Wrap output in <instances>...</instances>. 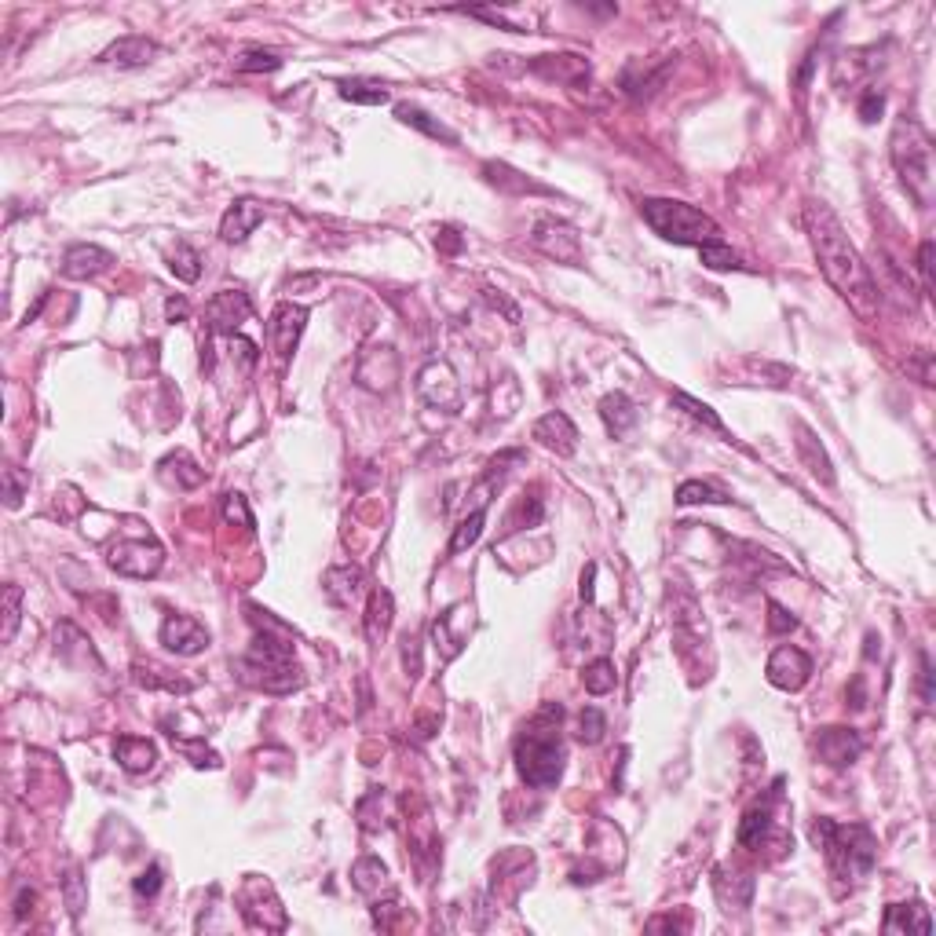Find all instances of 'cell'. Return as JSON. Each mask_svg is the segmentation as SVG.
Returning <instances> with one entry per match:
<instances>
[{"instance_id": "1", "label": "cell", "mask_w": 936, "mask_h": 936, "mask_svg": "<svg viewBox=\"0 0 936 936\" xmlns=\"http://www.w3.org/2000/svg\"><path fill=\"white\" fill-rule=\"evenodd\" d=\"M805 231H809V242H812V249H816L823 278L838 289L841 300H849V308L856 311L860 319L871 322L874 315H878L882 293H878V282H874L871 267L863 264V256L856 253V245L849 242L841 220L830 213V205H823V202L805 205Z\"/></svg>"}, {"instance_id": "2", "label": "cell", "mask_w": 936, "mask_h": 936, "mask_svg": "<svg viewBox=\"0 0 936 936\" xmlns=\"http://www.w3.org/2000/svg\"><path fill=\"white\" fill-rule=\"evenodd\" d=\"M249 618L256 626V637L242 659H238V677L249 688L267 695H293L304 684L297 662H293V629L278 622L271 611H260L249 604Z\"/></svg>"}, {"instance_id": "3", "label": "cell", "mask_w": 936, "mask_h": 936, "mask_svg": "<svg viewBox=\"0 0 936 936\" xmlns=\"http://www.w3.org/2000/svg\"><path fill=\"white\" fill-rule=\"evenodd\" d=\"M560 721H564V706L545 702L516 739V772L531 790H553L564 779L567 750Z\"/></svg>"}, {"instance_id": "4", "label": "cell", "mask_w": 936, "mask_h": 936, "mask_svg": "<svg viewBox=\"0 0 936 936\" xmlns=\"http://www.w3.org/2000/svg\"><path fill=\"white\" fill-rule=\"evenodd\" d=\"M812 841H816L827 867L838 882H863L878 863V841L871 827L863 823H834V819H816L812 823Z\"/></svg>"}, {"instance_id": "5", "label": "cell", "mask_w": 936, "mask_h": 936, "mask_svg": "<svg viewBox=\"0 0 936 936\" xmlns=\"http://www.w3.org/2000/svg\"><path fill=\"white\" fill-rule=\"evenodd\" d=\"M889 158H893V169L904 183V191L915 198L918 209H929L933 205V136L926 132L922 121L915 117H896L893 136H889Z\"/></svg>"}, {"instance_id": "6", "label": "cell", "mask_w": 936, "mask_h": 936, "mask_svg": "<svg viewBox=\"0 0 936 936\" xmlns=\"http://www.w3.org/2000/svg\"><path fill=\"white\" fill-rule=\"evenodd\" d=\"M640 216L648 220L651 231L673 245H695V249H702L706 242L721 238V227H717L713 216H706L702 209H695L688 202H677V198H644L640 202Z\"/></svg>"}, {"instance_id": "7", "label": "cell", "mask_w": 936, "mask_h": 936, "mask_svg": "<svg viewBox=\"0 0 936 936\" xmlns=\"http://www.w3.org/2000/svg\"><path fill=\"white\" fill-rule=\"evenodd\" d=\"M238 911H242L245 926H253V929L282 933V929L289 926L286 907H282V900L275 896V885L264 882V878H256V874L245 878L242 893H238Z\"/></svg>"}, {"instance_id": "8", "label": "cell", "mask_w": 936, "mask_h": 936, "mask_svg": "<svg viewBox=\"0 0 936 936\" xmlns=\"http://www.w3.org/2000/svg\"><path fill=\"white\" fill-rule=\"evenodd\" d=\"M417 395H421V403H425L428 410H439V414H458L461 403H465L458 373L439 359L425 362V366L417 370Z\"/></svg>"}, {"instance_id": "9", "label": "cell", "mask_w": 936, "mask_h": 936, "mask_svg": "<svg viewBox=\"0 0 936 936\" xmlns=\"http://www.w3.org/2000/svg\"><path fill=\"white\" fill-rule=\"evenodd\" d=\"M107 564L125 578H154L165 564V549L154 538H121L110 545Z\"/></svg>"}, {"instance_id": "10", "label": "cell", "mask_w": 936, "mask_h": 936, "mask_svg": "<svg viewBox=\"0 0 936 936\" xmlns=\"http://www.w3.org/2000/svg\"><path fill=\"white\" fill-rule=\"evenodd\" d=\"M531 245L542 256L556 260V264H571V267L582 264V234L571 224H564V220H553V216L538 220L531 231Z\"/></svg>"}, {"instance_id": "11", "label": "cell", "mask_w": 936, "mask_h": 936, "mask_svg": "<svg viewBox=\"0 0 936 936\" xmlns=\"http://www.w3.org/2000/svg\"><path fill=\"white\" fill-rule=\"evenodd\" d=\"M304 322H308V308H300V304H289V300H282L275 311H271V319H267V351L275 355L278 366H286L289 355H293V348H297L300 333H304Z\"/></svg>"}, {"instance_id": "12", "label": "cell", "mask_w": 936, "mask_h": 936, "mask_svg": "<svg viewBox=\"0 0 936 936\" xmlns=\"http://www.w3.org/2000/svg\"><path fill=\"white\" fill-rule=\"evenodd\" d=\"M205 319L213 337H238L245 322L253 319V300L242 289H220L209 304H205Z\"/></svg>"}, {"instance_id": "13", "label": "cell", "mask_w": 936, "mask_h": 936, "mask_svg": "<svg viewBox=\"0 0 936 936\" xmlns=\"http://www.w3.org/2000/svg\"><path fill=\"white\" fill-rule=\"evenodd\" d=\"M765 677L772 688L779 692H801L812 677V659L794 644H783V648L772 651V659L765 666Z\"/></svg>"}, {"instance_id": "14", "label": "cell", "mask_w": 936, "mask_h": 936, "mask_svg": "<svg viewBox=\"0 0 936 936\" xmlns=\"http://www.w3.org/2000/svg\"><path fill=\"white\" fill-rule=\"evenodd\" d=\"M355 381L366 388V392H392L395 381H399V355H395L388 344H373L359 355V366H355Z\"/></svg>"}, {"instance_id": "15", "label": "cell", "mask_w": 936, "mask_h": 936, "mask_svg": "<svg viewBox=\"0 0 936 936\" xmlns=\"http://www.w3.org/2000/svg\"><path fill=\"white\" fill-rule=\"evenodd\" d=\"M161 648L180 655V659H194L209 648V629L191 615H169L161 622Z\"/></svg>"}, {"instance_id": "16", "label": "cell", "mask_w": 936, "mask_h": 936, "mask_svg": "<svg viewBox=\"0 0 936 936\" xmlns=\"http://www.w3.org/2000/svg\"><path fill=\"white\" fill-rule=\"evenodd\" d=\"M490 893H494V900H501V893H505V885L512 882V889H516V896L531 885V874H534V856L527 849H512V852H501V856H494V863H490Z\"/></svg>"}, {"instance_id": "17", "label": "cell", "mask_w": 936, "mask_h": 936, "mask_svg": "<svg viewBox=\"0 0 936 936\" xmlns=\"http://www.w3.org/2000/svg\"><path fill=\"white\" fill-rule=\"evenodd\" d=\"M816 754L830 768H849L863 754V739L856 728H823L816 735Z\"/></svg>"}, {"instance_id": "18", "label": "cell", "mask_w": 936, "mask_h": 936, "mask_svg": "<svg viewBox=\"0 0 936 936\" xmlns=\"http://www.w3.org/2000/svg\"><path fill=\"white\" fill-rule=\"evenodd\" d=\"M531 436L538 439L545 450L560 454V458H571V454L578 450V428L564 410H553V414L538 417L534 428H531Z\"/></svg>"}, {"instance_id": "19", "label": "cell", "mask_w": 936, "mask_h": 936, "mask_svg": "<svg viewBox=\"0 0 936 936\" xmlns=\"http://www.w3.org/2000/svg\"><path fill=\"white\" fill-rule=\"evenodd\" d=\"M534 74H542L545 81H560V85H571V88H585L589 85V74H593V66H589V59L585 55H538L531 63Z\"/></svg>"}, {"instance_id": "20", "label": "cell", "mask_w": 936, "mask_h": 936, "mask_svg": "<svg viewBox=\"0 0 936 936\" xmlns=\"http://www.w3.org/2000/svg\"><path fill=\"white\" fill-rule=\"evenodd\" d=\"M110 267H114V253L103 249V245L77 242L63 253V275L74 278V282H88V278L103 275Z\"/></svg>"}, {"instance_id": "21", "label": "cell", "mask_w": 936, "mask_h": 936, "mask_svg": "<svg viewBox=\"0 0 936 936\" xmlns=\"http://www.w3.org/2000/svg\"><path fill=\"white\" fill-rule=\"evenodd\" d=\"M260 224H264V205L256 202V198H234V202L227 205L224 220H220V238L238 245Z\"/></svg>"}, {"instance_id": "22", "label": "cell", "mask_w": 936, "mask_h": 936, "mask_svg": "<svg viewBox=\"0 0 936 936\" xmlns=\"http://www.w3.org/2000/svg\"><path fill=\"white\" fill-rule=\"evenodd\" d=\"M794 447H798V458L801 465L809 468V476L819 479V483H827V487H834V465H830L827 450H823V443L816 439V432H812L805 421H794Z\"/></svg>"}, {"instance_id": "23", "label": "cell", "mask_w": 936, "mask_h": 936, "mask_svg": "<svg viewBox=\"0 0 936 936\" xmlns=\"http://www.w3.org/2000/svg\"><path fill=\"white\" fill-rule=\"evenodd\" d=\"M158 55V44L150 37H139V33H128V37H117L114 44H107V52L99 55V63L121 66V70H132V66H147L154 63Z\"/></svg>"}, {"instance_id": "24", "label": "cell", "mask_w": 936, "mask_h": 936, "mask_svg": "<svg viewBox=\"0 0 936 936\" xmlns=\"http://www.w3.org/2000/svg\"><path fill=\"white\" fill-rule=\"evenodd\" d=\"M114 757L128 776H147L150 768L158 765V746L143 735H121L114 743Z\"/></svg>"}, {"instance_id": "25", "label": "cell", "mask_w": 936, "mask_h": 936, "mask_svg": "<svg viewBox=\"0 0 936 936\" xmlns=\"http://www.w3.org/2000/svg\"><path fill=\"white\" fill-rule=\"evenodd\" d=\"M392 622H395V600H392L388 589L377 585V589L370 593V600H366V615H362V629H366V640H370L373 648L384 644Z\"/></svg>"}, {"instance_id": "26", "label": "cell", "mask_w": 936, "mask_h": 936, "mask_svg": "<svg viewBox=\"0 0 936 936\" xmlns=\"http://www.w3.org/2000/svg\"><path fill=\"white\" fill-rule=\"evenodd\" d=\"M600 417H604L607 432H611L615 439L629 436V432L637 428V421H640L633 399H629V395H622V392H611V395H604V399H600Z\"/></svg>"}, {"instance_id": "27", "label": "cell", "mask_w": 936, "mask_h": 936, "mask_svg": "<svg viewBox=\"0 0 936 936\" xmlns=\"http://www.w3.org/2000/svg\"><path fill=\"white\" fill-rule=\"evenodd\" d=\"M322 589H326V596H330L337 607L355 604V600H359V593H362V571L355 564L330 567V571H326V578H322Z\"/></svg>"}, {"instance_id": "28", "label": "cell", "mask_w": 936, "mask_h": 936, "mask_svg": "<svg viewBox=\"0 0 936 936\" xmlns=\"http://www.w3.org/2000/svg\"><path fill=\"white\" fill-rule=\"evenodd\" d=\"M779 787H783V783H776L772 801L779 798ZM772 801H757L754 809H746V816L739 819V845H743V849H757V845L765 841L768 830H772Z\"/></svg>"}, {"instance_id": "29", "label": "cell", "mask_w": 936, "mask_h": 936, "mask_svg": "<svg viewBox=\"0 0 936 936\" xmlns=\"http://www.w3.org/2000/svg\"><path fill=\"white\" fill-rule=\"evenodd\" d=\"M483 176H487V183H494V187L505 194H549V187L527 180L523 172H516L512 165H505V161H487V165H483Z\"/></svg>"}, {"instance_id": "30", "label": "cell", "mask_w": 936, "mask_h": 936, "mask_svg": "<svg viewBox=\"0 0 936 936\" xmlns=\"http://www.w3.org/2000/svg\"><path fill=\"white\" fill-rule=\"evenodd\" d=\"M889 933H933V918L922 904H893L882 922Z\"/></svg>"}, {"instance_id": "31", "label": "cell", "mask_w": 936, "mask_h": 936, "mask_svg": "<svg viewBox=\"0 0 936 936\" xmlns=\"http://www.w3.org/2000/svg\"><path fill=\"white\" fill-rule=\"evenodd\" d=\"M395 117L403 121V125H410V128H417V132H425L428 139H443V143H458V132L454 128H447L439 117H432L428 110H421V107H414V103H399L395 107Z\"/></svg>"}, {"instance_id": "32", "label": "cell", "mask_w": 936, "mask_h": 936, "mask_svg": "<svg viewBox=\"0 0 936 936\" xmlns=\"http://www.w3.org/2000/svg\"><path fill=\"white\" fill-rule=\"evenodd\" d=\"M337 88H341V99L359 103V107H381V103L392 99L388 85L370 81V77H344V81H337Z\"/></svg>"}, {"instance_id": "33", "label": "cell", "mask_w": 936, "mask_h": 936, "mask_svg": "<svg viewBox=\"0 0 936 936\" xmlns=\"http://www.w3.org/2000/svg\"><path fill=\"white\" fill-rule=\"evenodd\" d=\"M351 885H355V893H362V896H377L381 889L392 885V878H388V867H384L377 856H362V860L351 867Z\"/></svg>"}, {"instance_id": "34", "label": "cell", "mask_w": 936, "mask_h": 936, "mask_svg": "<svg viewBox=\"0 0 936 936\" xmlns=\"http://www.w3.org/2000/svg\"><path fill=\"white\" fill-rule=\"evenodd\" d=\"M454 618H458V604L447 607V611L432 622V640H436V648L443 651V659H458L468 640V633H458V629H454Z\"/></svg>"}, {"instance_id": "35", "label": "cell", "mask_w": 936, "mask_h": 936, "mask_svg": "<svg viewBox=\"0 0 936 936\" xmlns=\"http://www.w3.org/2000/svg\"><path fill=\"white\" fill-rule=\"evenodd\" d=\"M132 677H136V684H143V688H165V692H191L194 684L191 681H180V677H172L169 670H161V666H154V662H136L132 666Z\"/></svg>"}, {"instance_id": "36", "label": "cell", "mask_w": 936, "mask_h": 936, "mask_svg": "<svg viewBox=\"0 0 936 936\" xmlns=\"http://www.w3.org/2000/svg\"><path fill=\"white\" fill-rule=\"evenodd\" d=\"M169 271L180 282H198L202 278V256H198V249H191L187 242H176V249L169 253Z\"/></svg>"}, {"instance_id": "37", "label": "cell", "mask_w": 936, "mask_h": 936, "mask_svg": "<svg viewBox=\"0 0 936 936\" xmlns=\"http://www.w3.org/2000/svg\"><path fill=\"white\" fill-rule=\"evenodd\" d=\"M582 684H585V692H589V695H607V692H615V684H618L615 662H611V659L589 662V666H585V673H582Z\"/></svg>"}, {"instance_id": "38", "label": "cell", "mask_w": 936, "mask_h": 936, "mask_svg": "<svg viewBox=\"0 0 936 936\" xmlns=\"http://www.w3.org/2000/svg\"><path fill=\"white\" fill-rule=\"evenodd\" d=\"M732 498H724L721 490L702 483V479H688L677 487V505H728Z\"/></svg>"}, {"instance_id": "39", "label": "cell", "mask_w": 936, "mask_h": 936, "mask_svg": "<svg viewBox=\"0 0 936 936\" xmlns=\"http://www.w3.org/2000/svg\"><path fill=\"white\" fill-rule=\"evenodd\" d=\"M699 256H702V264L710 267V271H739V267H743L739 253H735V249L724 242V238H717V242H706L699 249Z\"/></svg>"}, {"instance_id": "40", "label": "cell", "mask_w": 936, "mask_h": 936, "mask_svg": "<svg viewBox=\"0 0 936 936\" xmlns=\"http://www.w3.org/2000/svg\"><path fill=\"white\" fill-rule=\"evenodd\" d=\"M483 523H487V505H479L472 516H465V520L458 523V531L450 538V553H465L468 545H476L479 534H483Z\"/></svg>"}, {"instance_id": "41", "label": "cell", "mask_w": 936, "mask_h": 936, "mask_svg": "<svg viewBox=\"0 0 936 936\" xmlns=\"http://www.w3.org/2000/svg\"><path fill=\"white\" fill-rule=\"evenodd\" d=\"M278 66H282V59L271 48H245L238 55V63H234V70H242V74H275Z\"/></svg>"}, {"instance_id": "42", "label": "cell", "mask_w": 936, "mask_h": 936, "mask_svg": "<svg viewBox=\"0 0 936 936\" xmlns=\"http://www.w3.org/2000/svg\"><path fill=\"white\" fill-rule=\"evenodd\" d=\"M165 461H169V465H176V472H161V476H172L180 490H194V487H198V483L205 479V472L198 468V461H194L191 454H183V450L169 454Z\"/></svg>"}, {"instance_id": "43", "label": "cell", "mask_w": 936, "mask_h": 936, "mask_svg": "<svg viewBox=\"0 0 936 936\" xmlns=\"http://www.w3.org/2000/svg\"><path fill=\"white\" fill-rule=\"evenodd\" d=\"M19 622H22V585L8 582V585H4V633H0V640H4V644H11V640H15V633H19Z\"/></svg>"}, {"instance_id": "44", "label": "cell", "mask_w": 936, "mask_h": 936, "mask_svg": "<svg viewBox=\"0 0 936 936\" xmlns=\"http://www.w3.org/2000/svg\"><path fill=\"white\" fill-rule=\"evenodd\" d=\"M673 406H681L684 414L695 417V421H702V425L710 428V432H724V421L717 414H713L710 406L702 403V399H695V395L688 392H673Z\"/></svg>"}, {"instance_id": "45", "label": "cell", "mask_w": 936, "mask_h": 936, "mask_svg": "<svg viewBox=\"0 0 936 936\" xmlns=\"http://www.w3.org/2000/svg\"><path fill=\"white\" fill-rule=\"evenodd\" d=\"M63 900L66 907H70V915H81L88 904V885H85V874H81V867H70L63 878Z\"/></svg>"}, {"instance_id": "46", "label": "cell", "mask_w": 936, "mask_h": 936, "mask_svg": "<svg viewBox=\"0 0 936 936\" xmlns=\"http://www.w3.org/2000/svg\"><path fill=\"white\" fill-rule=\"evenodd\" d=\"M169 735H172V732H169ZM172 746H176V750H180L183 757H191V765H194V768H220V754H213V750H209V746H205L202 739L194 743V739H180V735H172Z\"/></svg>"}, {"instance_id": "47", "label": "cell", "mask_w": 936, "mask_h": 936, "mask_svg": "<svg viewBox=\"0 0 936 936\" xmlns=\"http://www.w3.org/2000/svg\"><path fill=\"white\" fill-rule=\"evenodd\" d=\"M607 732V717L596 706H585L582 717H578V739H582L585 746H596L600 739H604Z\"/></svg>"}, {"instance_id": "48", "label": "cell", "mask_w": 936, "mask_h": 936, "mask_svg": "<svg viewBox=\"0 0 936 936\" xmlns=\"http://www.w3.org/2000/svg\"><path fill=\"white\" fill-rule=\"evenodd\" d=\"M26 490H30V476L19 472L15 465L4 468V498H8V509H19L22 498H26Z\"/></svg>"}, {"instance_id": "49", "label": "cell", "mask_w": 936, "mask_h": 936, "mask_svg": "<svg viewBox=\"0 0 936 936\" xmlns=\"http://www.w3.org/2000/svg\"><path fill=\"white\" fill-rule=\"evenodd\" d=\"M224 520L227 523H238V527H245V531H253L256 527V520H253V512H249V505H245V498L242 494H224Z\"/></svg>"}, {"instance_id": "50", "label": "cell", "mask_w": 936, "mask_h": 936, "mask_svg": "<svg viewBox=\"0 0 936 936\" xmlns=\"http://www.w3.org/2000/svg\"><path fill=\"white\" fill-rule=\"evenodd\" d=\"M161 885H165V871H161V863H150L147 871L139 874L136 882H132V889H136V896L143 900V896H158L161 893Z\"/></svg>"}, {"instance_id": "51", "label": "cell", "mask_w": 936, "mask_h": 936, "mask_svg": "<svg viewBox=\"0 0 936 936\" xmlns=\"http://www.w3.org/2000/svg\"><path fill=\"white\" fill-rule=\"evenodd\" d=\"M798 626V618L790 615L787 607L776 604V600H768V633H776V637H783V633H790V629Z\"/></svg>"}, {"instance_id": "52", "label": "cell", "mask_w": 936, "mask_h": 936, "mask_svg": "<svg viewBox=\"0 0 936 936\" xmlns=\"http://www.w3.org/2000/svg\"><path fill=\"white\" fill-rule=\"evenodd\" d=\"M403 666L410 677L421 673V633H406L403 637Z\"/></svg>"}, {"instance_id": "53", "label": "cell", "mask_w": 936, "mask_h": 936, "mask_svg": "<svg viewBox=\"0 0 936 936\" xmlns=\"http://www.w3.org/2000/svg\"><path fill=\"white\" fill-rule=\"evenodd\" d=\"M882 110H885V96L871 88V92L860 99V121H863V125H874V121L882 117Z\"/></svg>"}, {"instance_id": "54", "label": "cell", "mask_w": 936, "mask_h": 936, "mask_svg": "<svg viewBox=\"0 0 936 936\" xmlns=\"http://www.w3.org/2000/svg\"><path fill=\"white\" fill-rule=\"evenodd\" d=\"M918 275H922V289H933V238L918 245Z\"/></svg>"}, {"instance_id": "55", "label": "cell", "mask_w": 936, "mask_h": 936, "mask_svg": "<svg viewBox=\"0 0 936 936\" xmlns=\"http://www.w3.org/2000/svg\"><path fill=\"white\" fill-rule=\"evenodd\" d=\"M461 245H465V238L458 234V227H439L436 231V249L439 253H461Z\"/></svg>"}, {"instance_id": "56", "label": "cell", "mask_w": 936, "mask_h": 936, "mask_svg": "<svg viewBox=\"0 0 936 936\" xmlns=\"http://www.w3.org/2000/svg\"><path fill=\"white\" fill-rule=\"evenodd\" d=\"M187 315H191V304L183 297H169V304H165V319L176 326V322H187Z\"/></svg>"}, {"instance_id": "57", "label": "cell", "mask_w": 936, "mask_h": 936, "mask_svg": "<svg viewBox=\"0 0 936 936\" xmlns=\"http://www.w3.org/2000/svg\"><path fill=\"white\" fill-rule=\"evenodd\" d=\"M593 582H596V564H585V571H582V589H578L585 604H593V600H596V585H593Z\"/></svg>"}, {"instance_id": "58", "label": "cell", "mask_w": 936, "mask_h": 936, "mask_svg": "<svg viewBox=\"0 0 936 936\" xmlns=\"http://www.w3.org/2000/svg\"><path fill=\"white\" fill-rule=\"evenodd\" d=\"M33 904H37V893H33V889H26V885H22L19 900H15V918H19V922H22V918H26V915H30V911H33Z\"/></svg>"}, {"instance_id": "59", "label": "cell", "mask_w": 936, "mask_h": 936, "mask_svg": "<svg viewBox=\"0 0 936 936\" xmlns=\"http://www.w3.org/2000/svg\"><path fill=\"white\" fill-rule=\"evenodd\" d=\"M922 702H933V666H929V655H922Z\"/></svg>"}, {"instance_id": "60", "label": "cell", "mask_w": 936, "mask_h": 936, "mask_svg": "<svg viewBox=\"0 0 936 936\" xmlns=\"http://www.w3.org/2000/svg\"><path fill=\"white\" fill-rule=\"evenodd\" d=\"M648 929H688V918H651Z\"/></svg>"}, {"instance_id": "61", "label": "cell", "mask_w": 936, "mask_h": 936, "mask_svg": "<svg viewBox=\"0 0 936 936\" xmlns=\"http://www.w3.org/2000/svg\"><path fill=\"white\" fill-rule=\"evenodd\" d=\"M849 699H852V710H863V706H867V695H863V677H856V681H852Z\"/></svg>"}]
</instances>
